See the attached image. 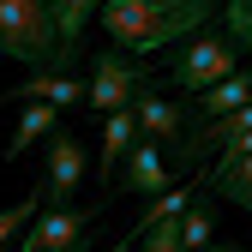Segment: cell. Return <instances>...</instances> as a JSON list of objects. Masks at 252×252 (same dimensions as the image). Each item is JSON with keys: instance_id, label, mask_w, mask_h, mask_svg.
Listing matches in <instances>:
<instances>
[{"instance_id": "cell-4", "label": "cell", "mask_w": 252, "mask_h": 252, "mask_svg": "<svg viewBox=\"0 0 252 252\" xmlns=\"http://www.w3.org/2000/svg\"><path fill=\"white\" fill-rule=\"evenodd\" d=\"M144 84H150L144 66H126L120 48H102V54H90V102H84V108H96V114L108 120V114H120V108H132Z\"/></svg>"}, {"instance_id": "cell-12", "label": "cell", "mask_w": 252, "mask_h": 252, "mask_svg": "<svg viewBox=\"0 0 252 252\" xmlns=\"http://www.w3.org/2000/svg\"><path fill=\"white\" fill-rule=\"evenodd\" d=\"M54 132H60V108H54V102H30V108H24V120H18V132L6 138V150H0V156L12 162V156H24L36 138H54Z\"/></svg>"}, {"instance_id": "cell-21", "label": "cell", "mask_w": 252, "mask_h": 252, "mask_svg": "<svg viewBox=\"0 0 252 252\" xmlns=\"http://www.w3.org/2000/svg\"><path fill=\"white\" fill-rule=\"evenodd\" d=\"M66 252H90V240H84V246H66Z\"/></svg>"}, {"instance_id": "cell-14", "label": "cell", "mask_w": 252, "mask_h": 252, "mask_svg": "<svg viewBox=\"0 0 252 252\" xmlns=\"http://www.w3.org/2000/svg\"><path fill=\"white\" fill-rule=\"evenodd\" d=\"M108 6V0H54V24H60V48H66V60H78V36L84 24L96 18Z\"/></svg>"}, {"instance_id": "cell-3", "label": "cell", "mask_w": 252, "mask_h": 252, "mask_svg": "<svg viewBox=\"0 0 252 252\" xmlns=\"http://www.w3.org/2000/svg\"><path fill=\"white\" fill-rule=\"evenodd\" d=\"M228 72H240V48L228 30H198L192 42H180L174 60H168V78L174 90H186V96H204L210 84H222Z\"/></svg>"}, {"instance_id": "cell-5", "label": "cell", "mask_w": 252, "mask_h": 252, "mask_svg": "<svg viewBox=\"0 0 252 252\" xmlns=\"http://www.w3.org/2000/svg\"><path fill=\"white\" fill-rule=\"evenodd\" d=\"M90 174V162H84V144H78V132H60L48 138V180H42V210H66L72 198H78V180Z\"/></svg>"}, {"instance_id": "cell-10", "label": "cell", "mask_w": 252, "mask_h": 252, "mask_svg": "<svg viewBox=\"0 0 252 252\" xmlns=\"http://www.w3.org/2000/svg\"><path fill=\"white\" fill-rule=\"evenodd\" d=\"M138 138H144V132H138V114H132V108H120V114H108V120H102V162H96V180H102V186L120 174L126 150H132Z\"/></svg>"}, {"instance_id": "cell-1", "label": "cell", "mask_w": 252, "mask_h": 252, "mask_svg": "<svg viewBox=\"0 0 252 252\" xmlns=\"http://www.w3.org/2000/svg\"><path fill=\"white\" fill-rule=\"evenodd\" d=\"M210 12L216 0H108L96 18L120 54H162V48L192 42L210 24Z\"/></svg>"}, {"instance_id": "cell-17", "label": "cell", "mask_w": 252, "mask_h": 252, "mask_svg": "<svg viewBox=\"0 0 252 252\" xmlns=\"http://www.w3.org/2000/svg\"><path fill=\"white\" fill-rule=\"evenodd\" d=\"M36 216H42V186H36V192H30L24 204H12V210H0V246H6L24 222H36Z\"/></svg>"}, {"instance_id": "cell-9", "label": "cell", "mask_w": 252, "mask_h": 252, "mask_svg": "<svg viewBox=\"0 0 252 252\" xmlns=\"http://www.w3.org/2000/svg\"><path fill=\"white\" fill-rule=\"evenodd\" d=\"M120 168H126V192H138V198H162L168 192V156H162L156 138H138Z\"/></svg>"}, {"instance_id": "cell-13", "label": "cell", "mask_w": 252, "mask_h": 252, "mask_svg": "<svg viewBox=\"0 0 252 252\" xmlns=\"http://www.w3.org/2000/svg\"><path fill=\"white\" fill-rule=\"evenodd\" d=\"M204 186H216L228 204H246L252 210V156H228V162H216L204 174Z\"/></svg>"}, {"instance_id": "cell-19", "label": "cell", "mask_w": 252, "mask_h": 252, "mask_svg": "<svg viewBox=\"0 0 252 252\" xmlns=\"http://www.w3.org/2000/svg\"><path fill=\"white\" fill-rule=\"evenodd\" d=\"M132 246H138V234H126V240H114L108 252H132Z\"/></svg>"}, {"instance_id": "cell-18", "label": "cell", "mask_w": 252, "mask_h": 252, "mask_svg": "<svg viewBox=\"0 0 252 252\" xmlns=\"http://www.w3.org/2000/svg\"><path fill=\"white\" fill-rule=\"evenodd\" d=\"M144 252H186L180 246V216H168V222H156V228H144V240H138Z\"/></svg>"}, {"instance_id": "cell-20", "label": "cell", "mask_w": 252, "mask_h": 252, "mask_svg": "<svg viewBox=\"0 0 252 252\" xmlns=\"http://www.w3.org/2000/svg\"><path fill=\"white\" fill-rule=\"evenodd\" d=\"M210 252H240V246H210Z\"/></svg>"}, {"instance_id": "cell-2", "label": "cell", "mask_w": 252, "mask_h": 252, "mask_svg": "<svg viewBox=\"0 0 252 252\" xmlns=\"http://www.w3.org/2000/svg\"><path fill=\"white\" fill-rule=\"evenodd\" d=\"M0 54L24 60L30 72H60L66 66L54 0H0Z\"/></svg>"}, {"instance_id": "cell-7", "label": "cell", "mask_w": 252, "mask_h": 252, "mask_svg": "<svg viewBox=\"0 0 252 252\" xmlns=\"http://www.w3.org/2000/svg\"><path fill=\"white\" fill-rule=\"evenodd\" d=\"M132 114H138V132L156 138V144H180V138H186V126H192V108H180V102H168V96H156L150 84L138 90Z\"/></svg>"}, {"instance_id": "cell-8", "label": "cell", "mask_w": 252, "mask_h": 252, "mask_svg": "<svg viewBox=\"0 0 252 252\" xmlns=\"http://www.w3.org/2000/svg\"><path fill=\"white\" fill-rule=\"evenodd\" d=\"M18 96H30V102H54L60 114H66V108H84V102H90V84H78L72 72H30L24 84L0 90V102H18Z\"/></svg>"}, {"instance_id": "cell-15", "label": "cell", "mask_w": 252, "mask_h": 252, "mask_svg": "<svg viewBox=\"0 0 252 252\" xmlns=\"http://www.w3.org/2000/svg\"><path fill=\"white\" fill-rule=\"evenodd\" d=\"M198 192H204V180H198ZM198 192H192V204L180 216V246L186 252H210L216 246V216H210V204H198Z\"/></svg>"}, {"instance_id": "cell-11", "label": "cell", "mask_w": 252, "mask_h": 252, "mask_svg": "<svg viewBox=\"0 0 252 252\" xmlns=\"http://www.w3.org/2000/svg\"><path fill=\"white\" fill-rule=\"evenodd\" d=\"M252 102V72H228L222 84H210L204 96H192V126L198 120H216V114H234Z\"/></svg>"}, {"instance_id": "cell-6", "label": "cell", "mask_w": 252, "mask_h": 252, "mask_svg": "<svg viewBox=\"0 0 252 252\" xmlns=\"http://www.w3.org/2000/svg\"><path fill=\"white\" fill-rule=\"evenodd\" d=\"M108 210L102 204H84V210H42L36 222H30V234L18 240V252H66V246H84V228L96 222V216Z\"/></svg>"}, {"instance_id": "cell-16", "label": "cell", "mask_w": 252, "mask_h": 252, "mask_svg": "<svg viewBox=\"0 0 252 252\" xmlns=\"http://www.w3.org/2000/svg\"><path fill=\"white\" fill-rule=\"evenodd\" d=\"M222 30L234 36L240 54H252V0H228V6H222Z\"/></svg>"}]
</instances>
